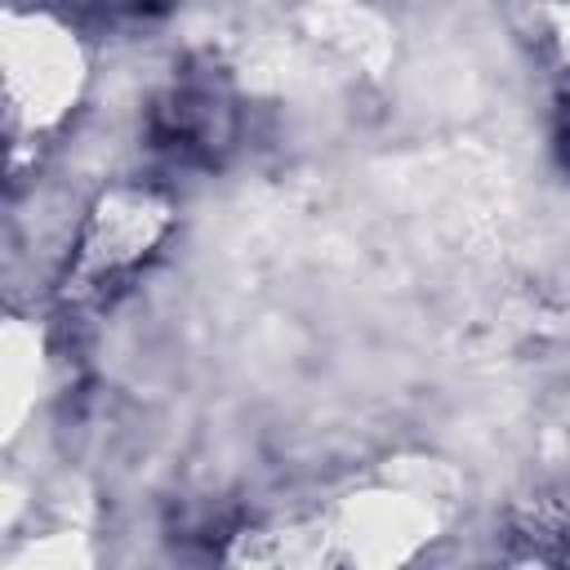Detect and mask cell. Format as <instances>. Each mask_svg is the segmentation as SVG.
Here are the masks:
<instances>
[{"label":"cell","mask_w":570,"mask_h":570,"mask_svg":"<svg viewBox=\"0 0 570 570\" xmlns=\"http://www.w3.org/2000/svg\"><path fill=\"white\" fill-rule=\"evenodd\" d=\"M232 125H236L232 94L223 76H214L209 67L183 71L151 111L156 147L174 151L178 160H200V165H209L218 151L232 147Z\"/></svg>","instance_id":"1"},{"label":"cell","mask_w":570,"mask_h":570,"mask_svg":"<svg viewBox=\"0 0 570 570\" xmlns=\"http://www.w3.org/2000/svg\"><path fill=\"white\" fill-rule=\"evenodd\" d=\"M530 548L534 557H548V561H570V512H543L534 525H530Z\"/></svg>","instance_id":"2"},{"label":"cell","mask_w":570,"mask_h":570,"mask_svg":"<svg viewBox=\"0 0 570 570\" xmlns=\"http://www.w3.org/2000/svg\"><path fill=\"white\" fill-rule=\"evenodd\" d=\"M111 13H125V18H156L165 13L174 0H102Z\"/></svg>","instance_id":"3"},{"label":"cell","mask_w":570,"mask_h":570,"mask_svg":"<svg viewBox=\"0 0 570 570\" xmlns=\"http://www.w3.org/2000/svg\"><path fill=\"white\" fill-rule=\"evenodd\" d=\"M557 142H561V160L570 169V89L561 94V129H557Z\"/></svg>","instance_id":"4"}]
</instances>
